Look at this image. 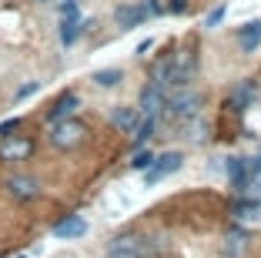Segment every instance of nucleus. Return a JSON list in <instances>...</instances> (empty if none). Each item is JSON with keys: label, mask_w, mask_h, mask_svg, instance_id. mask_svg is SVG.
I'll return each mask as SVG.
<instances>
[{"label": "nucleus", "mask_w": 261, "mask_h": 258, "mask_svg": "<svg viewBox=\"0 0 261 258\" xmlns=\"http://www.w3.org/2000/svg\"><path fill=\"white\" fill-rule=\"evenodd\" d=\"M194 71H198V57H194L191 47H181L177 54H171V71H168V87L171 91H181V87H191Z\"/></svg>", "instance_id": "1"}, {"label": "nucleus", "mask_w": 261, "mask_h": 258, "mask_svg": "<svg viewBox=\"0 0 261 258\" xmlns=\"http://www.w3.org/2000/svg\"><path fill=\"white\" fill-rule=\"evenodd\" d=\"M201 107V94L194 91V87H181V91H174L171 98H164V107L161 111L168 114L171 121H188V118H194Z\"/></svg>", "instance_id": "2"}, {"label": "nucleus", "mask_w": 261, "mask_h": 258, "mask_svg": "<svg viewBox=\"0 0 261 258\" xmlns=\"http://www.w3.org/2000/svg\"><path fill=\"white\" fill-rule=\"evenodd\" d=\"M84 137H87V128L81 121H74V118H67V121H57L54 128H50L47 141H50L57 151H74V148L84 145Z\"/></svg>", "instance_id": "3"}, {"label": "nucleus", "mask_w": 261, "mask_h": 258, "mask_svg": "<svg viewBox=\"0 0 261 258\" xmlns=\"http://www.w3.org/2000/svg\"><path fill=\"white\" fill-rule=\"evenodd\" d=\"M31 154H34V141L27 134H7V137H0V161H4V165L27 161Z\"/></svg>", "instance_id": "4"}, {"label": "nucleus", "mask_w": 261, "mask_h": 258, "mask_svg": "<svg viewBox=\"0 0 261 258\" xmlns=\"http://www.w3.org/2000/svg\"><path fill=\"white\" fill-rule=\"evenodd\" d=\"M144 238L141 235H117L108 242V258H144Z\"/></svg>", "instance_id": "5"}, {"label": "nucleus", "mask_w": 261, "mask_h": 258, "mask_svg": "<svg viewBox=\"0 0 261 258\" xmlns=\"http://www.w3.org/2000/svg\"><path fill=\"white\" fill-rule=\"evenodd\" d=\"M7 195L17 198V201H34L40 195V181L31 175H10L7 178Z\"/></svg>", "instance_id": "6"}, {"label": "nucleus", "mask_w": 261, "mask_h": 258, "mask_svg": "<svg viewBox=\"0 0 261 258\" xmlns=\"http://www.w3.org/2000/svg\"><path fill=\"white\" fill-rule=\"evenodd\" d=\"M77 107H81V98H77V94H61V98L54 101V104L47 107V121L50 124H57V121H67V118H74V111Z\"/></svg>", "instance_id": "7"}, {"label": "nucleus", "mask_w": 261, "mask_h": 258, "mask_svg": "<svg viewBox=\"0 0 261 258\" xmlns=\"http://www.w3.org/2000/svg\"><path fill=\"white\" fill-rule=\"evenodd\" d=\"M177 168H181V154L177 151H168V154H161V158H154L151 168H147V184H158L164 175H171Z\"/></svg>", "instance_id": "8"}, {"label": "nucleus", "mask_w": 261, "mask_h": 258, "mask_svg": "<svg viewBox=\"0 0 261 258\" xmlns=\"http://www.w3.org/2000/svg\"><path fill=\"white\" fill-rule=\"evenodd\" d=\"M254 98H258V87H254V81H238V84L228 91V104L234 107V111H248V107L254 104Z\"/></svg>", "instance_id": "9"}, {"label": "nucleus", "mask_w": 261, "mask_h": 258, "mask_svg": "<svg viewBox=\"0 0 261 258\" xmlns=\"http://www.w3.org/2000/svg\"><path fill=\"white\" fill-rule=\"evenodd\" d=\"M147 14H151V10L141 7V4H127V7H117L114 10V20H117V27H121V31H130V27H138Z\"/></svg>", "instance_id": "10"}, {"label": "nucleus", "mask_w": 261, "mask_h": 258, "mask_svg": "<svg viewBox=\"0 0 261 258\" xmlns=\"http://www.w3.org/2000/svg\"><path fill=\"white\" fill-rule=\"evenodd\" d=\"M161 107H164V91L154 87V84H144V91H141V111H144V118H158Z\"/></svg>", "instance_id": "11"}, {"label": "nucleus", "mask_w": 261, "mask_h": 258, "mask_svg": "<svg viewBox=\"0 0 261 258\" xmlns=\"http://www.w3.org/2000/svg\"><path fill=\"white\" fill-rule=\"evenodd\" d=\"M84 231H87V221L81 215H67L64 221L54 225V238H81Z\"/></svg>", "instance_id": "12"}, {"label": "nucleus", "mask_w": 261, "mask_h": 258, "mask_svg": "<svg viewBox=\"0 0 261 258\" xmlns=\"http://www.w3.org/2000/svg\"><path fill=\"white\" fill-rule=\"evenodd\" d=\"M238 44H241V51L245 54H251L254 47L261 44V20H254V24H245L238 31Z\"/></svg>", "instance_id": "13"}, {"label": "nucleus", "mask_w": 261, "mask_h": 258, "mask_svg": "<svg viewBox=\"0 0 261 258\" xmlns=\"http://www.w3.org/2000/svg\"><path fill=\"white\" fill-rule=\"evenodd\" d=\"M111 124L121 131H134L138 128V107H117L114 114H111Z\"/></svg>", "instance_id": "14"}, {"label": "nucleus", "mask_w": 261, "mask_h": 258, "mask_svg": "<svg viewBox=\"0 0 261 258\" xmlns=\"http://www.w3.org/2000/svg\"><path fill=\"white\" fill-rule=\"evenodd\" d=\"M168 71H171V54L161 57V61H154V67H151V84H154V87L168 91Z\"/></svg>", "instance_id": "15"}, {"label": "nucleus", "mask_w": 261, "mask_h": 258, "mask_svg": "<svg viewBox=\"0 0 261 258\" xmlns=\"http://www.w3.org/2000/svg\"><path fill=\"white\" fill-rule=\"evenodd\" d=\"M154 124H158V118H144V121H138V128L130 131V141H134V145H147V137L154 134Z\"/></svg>", "instance_id": "16"}, {"label": "nucleus", "mask_w": 261, "mask_h": 258, "mask_svg": "<svg viewBox=\"0 0 261 258\" xmlns=\"http://www.w3.org/2000/svg\"><path fill=\"white\" fill-rule=\"evenodd\" d=\"M77 37H81V20H77V17H64V24H61V40H64V44H74Z\"/></svg>", "instance_id": "17"}, {"label": "nucleus", "mask_w": 261, "mask_h": 258, "mask_svg": "<svg viewBox=\"0 0 261 258\" xmlns=\"http://www.w3.org/2000/svg\"><path fill=\"white\" fill-rule=\"evenodd\" d=\"M117 81H121V71H117V67H108V71H94V84H100V87H114Z\"/></svg>", "instance_id": "18"}, {"label": "nucleus", "mask_w": 261, "mask_h": 258, "mask_svg": "<svg viewBox=\"0 0 261 258\" xmlns=\"http://www.w3.org/2000/svg\"><path fill=\"white\" fill-rule=\"evenodd\" d=\"M158 158V154L151 151V148H141V151H134V158H130V168H134V171H147V168H151V161Z\"/></svg>", "instance_id": "19"}, {"label": "nucleus", "mask_w": 261, "mask_h": 258, "mask_svg": "<svg viewBox=\"0 0 261 258\" xmlns=\"http://www.w3.org/2000/svg\"><path fill=\"white\" fill-rule=\"evenodd\" d=\"M261 215V201H241L234 205V218H258Z\"/></svg>", "instance_id": "20"}, {"label": "nucleus", "mask_w": 261, "mask_h": 258, "mask_svg": "<svg viewBox=\"0 0 261 258\" xmlns=\"http://www.w3.org/2000/svg\"><path fill=\"white\" fill-rule=\"evenodd\" d=\"M17 128H20V118H7V121L0 124V137H7V134H14Z\"/></svg>", "instance_id": "21"}, {"label": "nucleus", "mask_w": 261, "mask_h": 258, "mask_svg": "<svg viewBox=\"0 0 261 258\" xmlns=\"http://www.w3.org/2000/svg\"><path fill=\"white\" fill-rule=\"evenodd\" d=\"M168 10H171V14H185V10H188V0H171Z\"/></svg>", "instance_id": "22"}, {"label": "nucleus", "mask_w": 261, "mask_h": 258, "mask_svg": "<svg viewBox=\"0 0 261 258\" xmlns=\"http://www.w3.org/2000/svg\"><path fill=\"white\" fill-rule=\"evenodd\" d=\"M34 91H37V84H23L20 91H17V101H23V98H27V94H34Z\"/></svg>", "instance_id": "23"}, {"label": "nucleus", "mask_w": 261, "mask_h": 258, "mask_svg": "<svg viewBox=\"0 0 261 258\" xmlns=\"http://www.w3.org/2000/svg\"><path fill=\"white\" fill-rule=\"evenodd\" d=\"M224 17V7H218V10H211V17H207V27H215L218 20H221Z\"/></svg>", "instance_id": "24"}, {"label": "nucleus", "mask_w": 261, "mask_h": 258, "mask_svg": "<svg viewBox=\"0 0 261 258\" xmlns=\"http://www.w3.org/2000/svg\"><path fill=\"white\" fill-rule=\"evenodd\" d=\"M248 195H251V198L258 195V198H261V181H258V184H251V188H248Z\"/></svg>", "instance_id": "25"}]
</instances>
